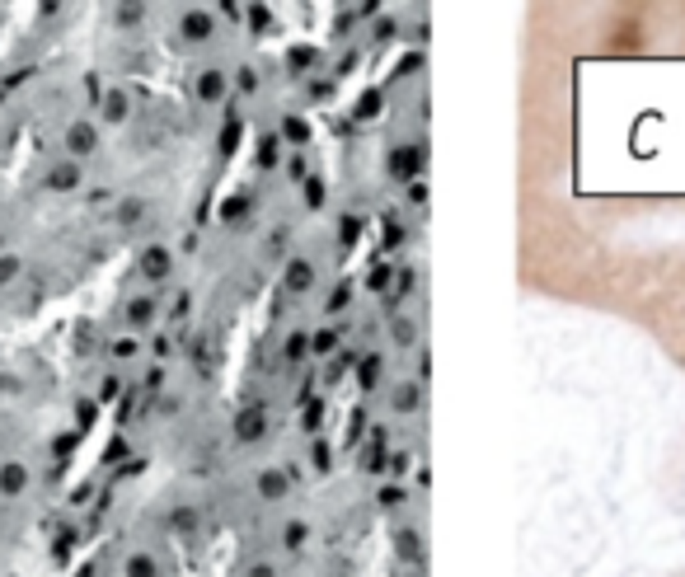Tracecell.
I'll return each instance as SVG.
<instances>
[{"mask_svg":"<svg viewBox=\"0 0 685 577\" xmlns=\"http://www.w3.org/2000/svg\"><path fill=\"white\" fill-rule=\"evenodd\" d=\"M258 493H263V498H282V493H286V474L268 469L263 479H258Z\"/></svg>","mask_w":685,"mask_h":577,"instance_id":"cell-2","label":"cell"},{"mask_svg":"<svg viewBox=\"0 0 685 577\" xmlns=\"http://www.w3.org/2000/svg\"><path fill=\"white\" fill-rule=\"evenodd\" d=\"M314 281V267L305 263V258H291V267H286V291H310Z\"/></svg>","mask_w":685,"mask_h":577,"instance_id":"cell-1","label":"cell"},{"mask_svg":"<svg viewBox=\"0 0 685 577\" xmlns=\"http://www.w3.org/2000/svg\"><path fill=\"white\" fill-rule=\"evenodd\" d=\"M305 202L319 207V202H324V188H319V183H305Z\"/></svg>","mask_w":685,"mask_h":577,"instance_id":"cell-10","label":"cell"},{"mask_svg":"<svg viewBox=\"0 0 685 577\" xmlns=\"http://www.w3.org/2000/svg\"><path fill=\"white\" fill-rule=\"evenodd\" d=\"M235 432H240L244 441H254L258 432H263V413H258V408H254V413H244V418L235 422Z\"/></svg>","mask_w":685,"mask_h":577,"instance_id":"cell-3","label":"cell"},{"mask_svg":"<svg viewBox=\"0 0 685 577\" xmlns=\"http://www.w3.org/2000/svg\"><path fill=\"white\" fill-rule=\"evenodd\" d=\"M394 338H399V343H413V324H408V319H399V324H394Z\"/></svg>","mask_w":685,"mask_h":577,"instance_id":"cell-7","label":"cell"},{"mask_svg":"<svg viewBox=\"0 0 685 577\" xmlns=\"http://www.w3.org/2000/svg\"><path fill=\"white\" fill-rule=\"evenodd\" d=\"M146 267H151V272H165V267H169V258H165L160 249H151V258H146Z\"/></svg>","mask_w":685,"mask_h":577,"instance_id":"cell-8","label":"cell"},{"mask_svg":"<svg viewBox=\"0 0 685 577\" xmlns=\"http://www.w3.org/2000/svg\"><path fill=\"white\" fill-rule=\"evenodd\" d=\"M249 577H277V573H272V568H268V563H258V568H254Z\"/></svg>","mask_w":685,"mask_h":577,"instance_id":"cell-11","label":"cell"},{"mask_svg":"<svg viewBox=\"0 0 685 577\" xmlns=\"http://www.w3.org/2000/svg\"><path fill=\"white\" fill-rule=\"evenodd\" d=\"M413 404H418V390H413V385H404V390H399V408H404V413H408V408H413Z\"/></svg>","mask_w":685,"mask_h":577,"instance_id":"cell-9","label":"cell"},{"mask_svg":"<svg viewBox=\"0 0 685 577\" xmlns=\"http://www.w3.org/2000/svg\"><path fill=\"white\" fill-rule=\"evenodd\" d=\"M184 29H188V38H207V33H212V19H207V15H188Z\"/></svg>","mask_w":685,"mask_h":577,"instance_id":"cell-5","label":"cell"},{"mask_svg":"<svg viewBox=\"0 0 685 577\" xmlns=\"http://www.w3.org/2000/svg\"><path fill=\"white\" fill-rule=\"evenodd\" d=\"M389 165H394V174H413V169H418V146H404Z\"/></svg>","mask_w":685,"mask_h":577,"instance_id":"cell-4","label":"cell"},{"mask_svg":"<svg viewBox=\"0 0 685 577\" xmlns=\"http://www.w3.org/2000/svg\"><path fill=\"white\" fill-rule=\"evenodd\" d=\"M198 90H202L207 99H216V94H221V76H216V71H212V76H207L202 85H198Z\"/></svg>","mask_w":685,"mask_h":577,"instance_id":"cell-6","label":"cell"}]
</instances>
